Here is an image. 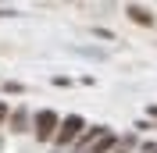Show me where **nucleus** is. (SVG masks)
<instances>
[{"mask_svg": "<svg viewBox=\"0 0 157 153\" xmlns=\"http://www.w3.org/2000/svg\"><path fill=\"white\" fill-rule=\"evenodd\" d=\"M154 153H157V150H154Z\"/></svg>", "mask_w": 157, "mask_h": 153, "instance_id": "12", "label": "nucleus"}, {"mask_svg": "<svg viewBox=\"0 0 157 153\" xmlns=\"http://www.w3.org/2000/svg\"><path fill=\"white\" fill-rule=\"evenodd\" d=\"M132 146H136V135H121V146H118L114 153H128Z\"/></svg>", "mask_w": 157, "mask_h": 153, "instance_id": "7", "label": "nucleus"}, {"mask_svg": "<svg viewBox=\"0 0 157 153\" xmlns=\"http://www.w3.org/2000/svg\"><path fill=\"white\" fill-rule=\"evenodd\" d=\"M82 132H86V121H82L78 114H68L64 121H61V128H57V139H54V146H57V150H64V146H75Z\"/></svg>", "mask_w": 157, "mask_h": 153, "instance_id": "2", "label": "nucleus"}, {"mask_svg": "<svg viewBox=\"0 0 157 153\" xmlns=\"http://www.w3.org/2000/svg\"><path fill=\"white\" fill-rule=\"evenodd\" d=\"M11 132H14V135L29 132V110H25V107H18V110L11 114Z\"/></svg>", "mask_w": 157, "mask_h": 153, "instance_id": "6", "label": "nucleus"}, {"mask_svg": "<svg viewBox=\"0 0 157 153\" xmlns=\"http://www.w3.org/2000/svg\"><path fill=\"white\" fill-rule=\"evenodd\" d=\"M147 110H150V118H157V107H147Z\"/></svg>", "mask_w": 157, "mask_h": 153, "instance_id": "10", "label": "nucleus"}, {"mask_svg": "<svg viewBox=\"0 0 157 153\" xmlns=\"http://www.w3.org/2000/svg\"><path fill=\"white\" fill-rule=\"evenodd\" d=\"M11 114H14V110H7V103L0 100V125H7V121H11Z\"/></svg>", "mask_w": 157, "mask_h": 153, "instance_id": "8", "label": "nucleus"}, {"mask_svg": "<svg viewBox=\"0 0 157 153\" xmlns=\"http://www.w3.org/2000/svg\"><path fill=\"white\" fill-rule=\"evenodd\" d=\"M21 89H25L21 82H4V93H21Z\"/></svg>", "mask_w": 157, "mask_h": 153, "instance_id": "9", "label": "nucleus"}, {"mask_svg": "<svg viewBox=\"0 0 157 153\" xmlns=\"http://www.w3.org/2000/svg\"><path fill=\"white\" fill-rule=\"evenodd\" d=\"M0 14H14V11H7V7H0Z\"/></svg>", "mask_w": 157, "mask_h": 153, "instance_id": "11", "label": "nucleus"}, {"mask_svg": "<svg viewBox=\"0 0 157 153\" xmlns=\"http://www.w3.org/2000/svg\"><path fill=\"white\" fill-rule=\"evenodd\" d=\"M57 128H61L57 110H36L32 132H36V139H39V143H54V139H57Z\"/></svg>", "mask_w": 157, "mask_h": 153, "instance_id": "1", "label": "nucleus"}, {"mask_svg": "<svg viewBox=\"0 0 157 153\" xmlns=\"http://www.w3.org/2000/svg\"><path fill=\"white\" fill-rule=\"evenodd\" d=\"M125 14L136 21V25H154V14H150L147 7H139V4H128V7H125Z\"/></svg>", "mask_w": 157, "mask_h": 153, "instance_id": "4", "label": "nucleus"}, {"mask_svg": "<svg viewBox=\"0 0 157 153\" xmlns=\"http://www.w3.org/2000/svg\"><path fill=\"white\" fill-rule=\"evenodd\" d=\"M107 132H111L107 125H93V128H86V132L78 135V143L71 146V153H89V150H93V146H97V143H100V139H104Z\"/></svg>", "mask_w": 157, "mask_h": 153, "instance_id": "3", "label": "nucleus"}, {"mask_svg": "<svg viewBox=\"0 0 157 153\" xmlns=\"http://www.w3.org/2000/svg\"><path fill=\"white\" fill-rule=\"evenodd\" d=\"M118 146H121V135H114V132H107V135H104V139H100V143L93 146V150H89V153H114Z\"/></svg>", "mask_w": 157, "mask_h": 153, "instance_id": "5", "label": "nucleus"}]
</instances>
